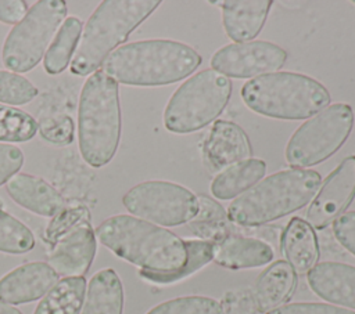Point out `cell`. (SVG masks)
<instances>
[{"instance_id": "obj_11", "label": "cell", "mask_w": 355, "mask_h": 314, "mask_svg": "<svg viewBox=\"0 0 355 314\" xmlns=\"http://www.w3.org/2000/svg\"><path fill=\"white\" fill-rule=\"evenodd\" d=\"M122 203L133 216L159 227L187 224L198 212V199L194 192L165 180L136 184L123 195Z\"/></svg>"}, {"instance_id": "obj_21", "label": "cell", "mask_w": 355, "mask_h": 314, "mask_svg": "<svg viewBox=\"0 0 355 314\" xmlns=\"http://www.w3.org/2000/svg\"><path fill=\"white\" fill-rule=\"evenodd\" d=\"M282 253L295 274L308 273L319 259L315 230L301 217H293L282 234Z\"/></svg>"}, {"instance_id": "obj_33", "label": "cell", "mask_w": 355, "mask_h": 314, "mask_svg": "<svg viewBox=\"0 0 355 314\" xmlns=\"http://www.w3.org/2000/svg\"><path fill=\"white\" fill-rule=\"evenodd\" d=\"M24 152L12 145L0 142V185L6 184L24 166Z\"/></svg>"}, {"instance_id": "obj_1", "label": "cell", "mask_w": 355, "mask_h": 314, "mask_svg": "<svg viewBox=\"0 0 355 314\" xmlns=\"http://www.w3.org/2000/svg\"><path fill=\"white\" fill-rule=\"evenodd\" d=\"M202 62L190 46L171 39L126 43L114 50L103 71L116 83L136 87L168 86L190 76Z\"/></svg>"}, {"instance_id": "obj_13", "label": "cell", "mask_w": 355, "mask_h": 314, "mask_svg": "<svg viewBox=\"0 0 355 314\" xmlns=\"http://www.w3.org/2000/svg\"><path fill=\"white\" fill-rule=\"evenodd\" d=\"M355 198V156L344 158L324 178L305 212V221L315 230L333 224Z\"/></svg>"}, {"instance_id": "obj_12", "label": "cell", "mask_w": 355, "mask_h": 314, "mask_svg": "<svg viewBox=\"0 0 355 314\" xmlns=\"http://www.w3.org/2000/svg\"><path fill=\"white\" fill-rule=\"evenodd\" d=\"M287 61V51L266 40L232 43L216 50L211 66L220 75L234 79H254L279 72Z\"/></svg>"}, {"instance_id": "obj_10", "label": "cell", "mask_w": 355, "mask_h": 314, "mask_svg": "<svg viewBox=\"0 0 355 314\" xmlns=\"http://www.w3.org/2000/svg\"><path fill=\"white\" fill-rule=\"evenodd\" d=\"M44 238L51 246L49 266L57 274L83 277L87 273L96 255L97 241L86 206H65L49 223Z\"/></svg>"}, {"instance_id": "obj_29", "label": "cell", "mask_w": 355, "mask_h": 314, "mask_svg": "<svg viewBox=\"0 0 355 314\" xmlns=\"http://www.w3.org/2000/svg\"><path fill=\"white\" fill-rule=\"evenodd\" d=\"M35 237L18 219L0 209V252L22 255L32 250Z\"/></svg>"}, {"instance_id": "obj_17", "label": "cell", "mask_w": 355, "mask_h": 314, "mask_svg": "<svg viewBox=\"0 0 355 314\" xmlns=\"http://www.w3.org/2000/svg\"><path fill=\"white\" fill-rule=\"evenodd\" d=\"M212 260L229 270L257 268L272 263L275 252L272 246L258 238L232 232L211 242Z\"/></svg>"}, {"instance_id": "obj_30", "label": "cell", "mask_w": 355, "mask_h": 314, "mask_svg": "<svg viewBox=\"0 0 355 314\" xmlns=\"http://www.w3.org/2000/svg\"><path fill=\"white\" fill-rule=\"evenodd\" d=\"M146 314H225V310L216 299L193 295L162 302Z\"/></svg>"}, {"instance_id": "obj_28", "label": "cell", "mask_w": 355, "mask_h": 314, "mask_svg": "<svg viewBox=\"0 0 355 314\" xmlns=\"http://www.w3.org/2000/svg\"><path fill=\"white\" fill-rule=\"evenodd\" d=\"M37 129L32 115L0 104V142H26L35 137Z\"/></svg>"}, {"instance_id": "obj_16", "label": "cell", "mask_w": 355, "mask_h": 314, "mask_svg": "<svg viewBox=\"0 0 355 314\" xmlns=\"http://www.w3.org/2000/svg\"><path fill=\"white\" fill-rule=\"evenodd\" d=\"M306 279L311 290L324 302L355 311V266L340 261L316 263Z\"/></svg>"}, {"instance_id": "obj_37", "label": "cell", "mask_w": 355, "mask_h": 314, "mask_svg": "<svg viewBox=\"0 0 355 314\" xmlns=\"http://www.w3.org/2000/svg\"><path fill=\"white\" fill-rule=\"evenodd\" d=\"M354 3H355V1H354Z\"/></svg>"}, {"instance_id": "obj_14", "label": "cell", "mask_w": 355, "mask_h": 314, "mask_svg": "<svg viewBox=\"0 0 355 314\" xmlns=\"http://www.w3.org/2000/svg\"><path fill=\"white\" fill-rule=\"evenodd\" d=\"M57 282L58 274L47 263H25L0 278V302L22 304L37 300Z\"/></svg>"}, {"instance_id": "obj_19", "label": "cell", "mask_w": 355, "mask_h": 314, "mask_svg": "<svg viewBox=\"0 0 355 314\" xmlns=\"http://www.w3.org/2000/svg\"><path fill=\"white\" fill-rule=\"evenodd\" d=\"M222 8V24L234 43L252 41L262 30L273 1L270 0H227L216 1Z\"/></svg>"}, {"instance_id": "obj_2", "label": "cell", "mask_w": 355, "mask_h": 314, "mask_svg": "<svg viewBox=\"0 0 355 314\" xmlns=\"http://www.w3.org/2000/svg\"><path fill=\"white\" fill-rule=\"evenodd\" d=\"M118 257L150 271H173L186 263L184 241L175 232L130 214L105 219L94 231Z\"/></svg>"}, {"instance_id": "obj_27", "label": "cell", "mask_w": 355, "mask_h": 314, "mask_svg": "<svg viewBox=\"0 0 355 314\" xmlns=\"http://www.w3.org/2000/svg\"><path fill=\"white\" fill-rule=\"evenodd\" d=\"M187 259L186 263L173 271H150V270H140L139 275L153 284L157 285H171L175 282H179L198 270H201L204 266H207L209 261H212V249L211 242L201 241V239H183Z\"/></svg>"}, {"instance_id": "obj_24", "label": "cell", "mask_w": 355, "mask_h": 314, "mask_svg": "<svg viewBox=\"0 0 355 314\" xmlns=\"http://www.w3.org/2000/svg\"><path fill=\"white\" fill-rule=\"evenodd\" d=\"M86 289L85 277H64L43 296L33 314H79Z\"/></svg>"}, {"instance_id": "obj_35", "label": "cell", "mask_w": 355, "mask_h": 314, "mask_svg": "<svg viewBox=\"0 0 355 314\" xmlns=\"http://www.w3.org/2000/svg\"><path fill=\"white\" fill-rule=\"evenodd\" d=\"M28 12V6L22 0H0V22L17 25Z\"/></svg>"}, {"instance_id": "obj_32", "label": "cell", "mask_w": 355, "mask_h": 314, "mask_svg": "<svg viewBox=\"0 0 355 314\" xmlns=\"http://www.w3.org/2000/svg\"><path fill=\"white\" fill-rule=\"evenodd\" d=\"M266 314H355V311L343 308L330 303L297 302V303L283 304Z\"/></svg>"}, {"instance_id": "obj_6", "label": "cell", "mask_w": 355, "mask_h": 314, "mask_svg": "<svg viewBox=\"0 0 355 314\" xmlns=\"http://www.w3.org/2000/svg\"><path fill=\"white\" fill-rule=\"evenodd\" d=\"M241 100L258 115L304 120L329 107L331 95L323 83L308 75L279 71L245 82L241 87Z\"/></svg>"}, {"instance_id": "obj_26", "label": "cell", "mask_w": 355, "mask_h": 314, "mask_svg": "<svg viewBox=\"0 0 355 314\" xmlns=\"http://www.w3.org/2000/svg\"><path fill=\"white\" fill-rule=\"evenodd\" d=\"M197 199L198 212L194 219L187 223L191 234L201 238V241L215 242L234 232L227 212L220 203L205 195H198Z\"/></svg>"}, {"instance_id": "obj_22", "label": "cell", "mask_w": 355, "mask_h": 314, "mask_svg": "<svg viewBox=\"0 0 355 314\" xmlns=\"http://www.w3.org/2000/svg\"><path fill=\"white\" fill-rule=\"evenodd\" d=\"M123 286L112 268L97 271L89 281L80 314H122Z\"/></svg>"}, {"instance_id": "obj_23", "label": "cell", "mask_w": 355, "mask_h": 314, "mask_svg": "<svg viewBox=\"0 0 355 314\" xmlns=\"http://www.w3.org/2000/svg\"><path fill=\"white\" fill-rule=\"evenodd\" d=\"M266 163L258 158H250L234 163L219 172L211 181V194L220 201L237 198L252 185H255L265 174Z\"/></svg>"}, {"instance_id": "obj_7", "label": "cell", "mask_w": 355, "mask_h": 314, "mask_svg": "<svg viewBox=\"0 0 355 314\" xmlns=\"http://www.w3.org/2000/svg\"><path fill=\"white\" fill-rule=\"evenodd\" d=\"M233 84L214 69L194 73L180 84L164 111V126L175 134H187L212 123L226 108Z\"/></svg>"}, {"instance_id": "obj_18", "label": "cell", "mask_w": 355, "mask_h": 314, "mask_svg": "<svg viewBox=\"0 0 355 314\" xmlns=\"http://www.w3.org/2000/svg\"><path fill=\"white\" fill-rule=\"evenodd\" d=\"M10 198L24 209L44 217H54L65 207L64 196L40 177L17 173L6 183Z\"/></svg>"}, {"instance_id": "obj_25", "label": "cell", "mask_w": 355, "mask_h": 314, "mask_svg": "<svg viewBox=\"0 0 355 314\" xmlns=\"http://www.w3.org/2000/svg\"><path fill=\"white\" fill-rule=\"evenodd\" d=\"M82 29L83 24L76 17H68L61 24L44 54L43 68L49 75H58L71 64V57L76 51Z\"/></svg>"}, {"instance_id": "obj_4", "label": "cell", "mask_w": 355, "mask_h": 314, "mask_svg": "<svg viewBox=\"0 0 355 314\" xmlns=\"http://www.w3.org/2000/svg\"><path fill=\"white\" fill-rule=\"evenodd\" d=\"M121 127L118 83L103 69H97L86 79L78 107L79 151L89 166L103 167L112 160Z\"/></svg>"}, {"instance_id": "obj_8", "label": "cell", "mask_w": 355, "mask_h": 314, "mask_svg": "<svg viewBox=\"0 0 355 314\" xmlns=\"http://www.w3.org/2000/svg\"><path fill=\"white\" fill-rule=\"evenodd\" d=\"M354 119L349 104H330L291 134L286 145L287 163L295 169H306L324 162L345 144Z\"/></svg>"}, {"instance_id": "obj_20", "label": "cell", "mask_w": 355, "mask_h": 314, "mask_svg": "<svg viewBox=\"0 0 355 314\" xmlns=\"http://www.w3.org/2000/svg\"><path fill=\"white\" fill-rule=\"evenodd\" d=\"M297 288V274L286 260L270 263L257 278L254 303L259 313H269L283 306Z\"/></svg>"}, {"instance_id": "obj_34", "label": "cell", "mask_w": 355, "mask_h": 314, "mask_svg": "<svg viewBox=\"0 0 355 314\" xmlns=\"http://www.w3.org/2000/svg\"><path fill=\"white\" fill-rule=\"evenodd\" d=\"M333 235L344 249L355 256V210L343 213L333 223Z\"/></svg>"}, {"instance_id": "obj_9", "label": "cell", "mask_w": 355, "mask_h": 314, "mask_svg": "<svg viewBox=\"0 0 355 314\" xmlns=\"http://www.w3.org/2000/svg\"><path fill=\"white\" fill-rule=\"evenodd\" d=\"M67 11V3L62 0L36 1L4 40L1 50L4 66L19 73L33 69L64 22Z\"/></svg>"}, {"instance_id": "obj_31", "label": "cell", "mask_w": 355, "mask_h": 314, "mask_svg": "<svg viewBox=\"0 0 355 314\" xmlns=\"http://www.w3.org/2000/svg\"><path fill=\"white\" fill-rule=\"evenodd\" d=\"M39 94V89L25 76L0 69V104L24 105Z\"/></svg>"}, {"instance_id": "obj_3", "label": "cell", "mask_w": 355, "mask_h": 314, "mask_svg": "<svg viewBox=\"0 0 355 314\" xmlns=\"http://www.w3.org/2000/svg\"><path fill=\"white\" fill-rule=\"evenodd\" d=\"M320 184L322 177L316 170L283 169L234 198L227 209L229 220L243 227L275 221L308 205Z\"/></svg>"}, {"instance_id": "obj_36", "label": "cell", "mask_w": 355, "mask_h": 314, "mask_svg": "<svg viewBox=\"0 0 355 314\" xmlns=\"http://www.w3.org/2000/svg\"><path fill=\"white\" fill-rule=\"evenodd\" d=\"M0 314H22L18 308L12 307L11 304L0 302Z\"/></svg>"}, {"instance_id": "obj_5", "label": "cell", "mask_w": 355, "mask_h": 314, "mask_svg": "<svg viewBox=\"0 0 355 314\" xmlns=\"http://www.w3.org/2000/svg\"><path fill=\"white\" fill-rule=\"evenodd\" d=\"M161 4L159 0H104L89 17L69 64L78 76H90Z\"/></svg>"}, {"instance_id": "obj_15", "label": "cell", "mask_w": 355, "mask_h": 314, "mask_svg": "<svg viewBox=\"0 0 355 314\" xmlns=\"http://www.w3.org/2000/svg\"><path fill=\"white\" fill-rule=\"evenodd\" d=\"M207 165L215 170L223 169L252 158L247 133L234 122L215 120L202 145Z\"/></svg>"}]
</instances>
